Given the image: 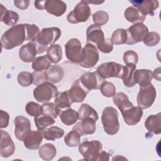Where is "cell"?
<instances>
[{"label":"cell","instance_id":"cell-1","mask_svg":"<svg viewBox=\"0 0 161 161\" xmlns=\"http://www.w3.org/2000/svg\"><path fill=\"white\" fill-rule=\"evenodd\" d=\"M24 41H26V23L13 26L6 30L1 38L2 48L7 50L21 45Z\"/></svg>","mask_w":161,"mask_h":161},{"label":"cell","instance_id":"cell-2","mask_svg":"<svg viewBox=\"0 0 161 161\" xmlns=\"http://www.w3.org/2000/svg\"><path fill=\"white\" fill-rule=\"evenodd\" d=\"M101 121L104 131L109 135H116L119 130L118 112L113 107H106L102 113Z\"/></svg>","mask_w":161,"mask_h":161},{"label":"cell","instance_id":"cell-3","mask_svg":"<svg viewBox=\"0 0 161 161\" xmlns=\"http://www.w3.org/2000/svg\"><path fill=\"white\" fill-rule=\"evenodd\" d=\"M58 93L57 87L53 84L46 81L38 85L34 89L33 97L38 102L45 103L55 97Z\"/></svg>","mask_w":161,"mask_h":161},{"label":"cell","instance_id":"cell-4","mask_svg":"<svg viewBox=\"0 0 161 161\" xmlns=\"http://www.w3.org/2000/svg\"><path fill=\"white\" fill-rule=\"evenodd\" d=\"M91 14V8L85 0L79 2L67 16L68 22L77 24L86 21Z\"/></svg>","mask_w":161,"mask_h":161},{"label":"cell","instance_id":"cell-5","mask_svg":"<svg viewBox=\"0 0 161 161\" xmlns=\"http://www.w3.org/2000/svg\"><path fill=\"white\" fill-rule=\"evenodd\" d=\"M65 53L67 58L72 62L80 64L84 59V51L80 40L73 38L65 45Z\"/></svg>","mask_w":161,"mask_h":161},{"label":"cell","instance_id":"cell-6","mask_svg":"<svg viewBox=\"0 0 161 161\" xmlns=\"http://www.w3.org/2000/svg\"><path fill=\"white\" fill-rule=\"evenodd\" d=\"M78 150L84 160L95 161L96 157L103 150V145L99 140L85 141L79 145Z\"/></svg>","mask_w":161,"mask_h":161},{"label":"cell","instance_id":"cell-7","mask_svg":"<svg viewBox=\"0 0 161 161\" xmlns=\"http://www.w3.org/2000/svg\"><path fill=\"white\" fill-rule=\"evenodd\" d=\"M124 66L114 62H108L101 64L97 68V72L103 79L110 77L121 79L123 74Z\"/></svg>","mask_w":161,"mask_h":161},{"label":"cell","instance_id":"cell-8","mask_svg":"<svg viewBox=\"0 0 161 161\" xmlns=\"http://www.w3.org/2000/svg\"><path fill=\"white\" fill-rule=\"evenodd\" d=\"M157 92L153 84H150L145 87H140V91L136 97L138 107L142 109L150 108L153 104Z\"/></svg>","mask_w":161,"mask_h":161},{"label":"cell","instance_id":"cell-9","mask_svg":"<svg viewBox=\"0 0 161 161\" xmlns=\"http://www.w3.org/2000/svg\"><path fill=\"white\" fill-rule=\"evenodd\" d=\"M127 41L126 44L133 45L142 42L148 33V27L143 23H135L126 30Z\"/></svg>","mask_w":161,"mask_h":161},{"label":"cell","instance_id":"cell-10","mask_svg":"<svg viewBox=\"0 0 161 161\" xmlns=\"http://www.w3.org/2000/svg\"><path fill=\"white\" fill-rule=\"evenodd\" d=\"M61 36V31L57 27L43 28L40 35L35 40L42 46L48 47V45H53Z\"/></svg>","mask_w":161,"mask_h":161},{"label":"cell","instance_id":"cell-11","mask_svg":"<svg viewBox=\"0 0 161 161\" xmlns=\"http://www.w3.org/2000/svg\"><path fill=\"white\" fill-rule=\"evenodd\" d=\"M84 59L79 65L83 68L89 69L93 67L98 62L99 58V52L93 44L87 43L83 48Z\"/></svg>","mask_w":161,"mask_h":161},{"label":"cell","instance_id":"cell-12","mask_svg":"<svg viewBox=\"0 0 161 161\" xmlns=\"http://www.w3.org/2000/svg\"><path fill=\"white\" fill-rule=\"evenodd\" d=\"M14 135L16 138L23 141L29 134L31 130V124L30 120L23 116H17L14 119Z\"/></svg>","mask_w":161,"mask_h":161},{"label":"cell","instance_id":"cell-13","mask_svg":"<svg viewBox=\"0 0 161 161\" xmlns=\"http://www.w3.org/2000/svg\"><path fill=\"white\" fill-rule=\"evenodd\" d=\"M67 92L72 103H81L86 97L89 91L84 87L80 82V79H78L74 82Z\"/></svg>","mask_w":161,"mask_h":161},{"label":"cell","instance_id":"cell-14","mask_svg":"<svg viewBox=\"0 0 161 161\" xmlns=\"http://www.w3.org/2000/svg\"><path fill=\"white\" fill-rule=\"evenodd\" d=\"M79 79L82 84L89 91L99 89L101 83L104 81L97 72H86L82 74Z\"/></svg>","mask_w":161,"mask_h":161},{"label":"cell","instance_id":"cell-15","mask_svg":"<svg viewBox=\"0 0 161 161\" xmlns=\"http://www.w3.org/2000/svg\"><path fill=\"white\" fill-rule=\"evenodd\" d=\"M0 131V155L2 157L8 158L14 153L15 145L8 133L3 130Z\"/></svg>","mask_w":161,"mask_h":161},{"label":"cell","instance_id":"cell-16","mask_svg":"<svg viewBox=\"0 0 161 161\" xmlns=\"http://www.w3.org/2000/svg\"><path fill=\"white\" fill-rule=\"evenodd\" d=\"M136 8L143 15L149 14L153 16L155 11L158 8V1L155 0H139V1H130Z\"/></svg>","mask_w":161,"mask_h":161},{"label":"cell","instance_id":"cell-17","mask_svg":"<svg viewBox=\"0 0 161 161\" xmlns=\"http://www.w3.org/2000/svg\"><path fill=\"white\" fill-rule=\"evenodd\" d=\"M125 123L130 126L136 125L143 116V109L138 106H132L121 112Z\"/></svg>","mask_w":161,"mask_h":161},{"label":"cell","instance_id":"cell-18","mask_svg":"<svg viewBox=\"0 0 161 161\" xmlns=\"http://www.w3.org/2000/svg\"><path fill=\"white\" fill-rule=\"evenodd\" d=\"M36 54H38L37 47L35 41L30 42L27 44L23 45L18 52L21 60L26 63L33 62L35 59Z\"/></svg>","mask_w":161,"mask_h":161},{"label":"cell","instance_id":"cell-19","mask_svg":"<svg viewBox=\"0 0 161 161\" xmlns=\"http://www.w3.org/2000/svg\"><path fill=\"white\" fill-rule=\"evenodd\" d=\"M45 9L55 16H61L66 11L67 4L62 1L48 0L45 1Z\"/></svg>","mask_w":161,"mask_h":161},{"label":"cell","instance_id":"cell-20","mask_svg":"<svg viewBox=\"0 0 161 161\" xmlns=\"http://www.w3.org/2000/svg\"><path fill=\"white\" fill-rule=\"evenodd\" d=\"M43 136L40 130L31 131L23 140L25 147L29 150H36L40 148Z\"/></svg>","mask_w":161,"mask_h":161},{"label":"cell","instance_id":"cell-21","mask_svg":"<svg viewBox=\"0 0 161 161\" xmlns=\"http://www.w3.org/2000/svg\"><path fill=\"white\" fill-rule=\"evenodd\" d=\"M96 121L92 118H86L75 124L73 128L82 136L84 135H91L94 133L96 126Z\"/></svg>","mask_w":161,"mask_h":161},{"label":"cell","instance_id":"cell-22","mask_svg":"<svg viewBox=\"0 0 161 161\" xmlns=\"http://www.w3.org/2000/svg\"><path fill=\"white\" fill-rule=\"evenodd\" d=\"M87 42H93L97 45L104 40V34L101 26L96 25H91L86 30Z\"/></svg>","mask_w":161,"mask_h":161},{"label":"cell","instance_id":"cell-23","mask_svg":"<svg viewBox=\"0 0 161 161\" xmlns=\"http://www.w3.org/2000/svg\"><path fill=\"white\" fill-rule=\"evenodd\" d=\"M46 80L52 84L61 81L64 75V69L58 65H53L45 71Z\"/></svg>","mask_w":161,"mask_h":161},{"label":"cell","instance_id":"cell-24","mask_svg":"<svg viewBox=\"0 0 161 161\" xmlns=\"http://www.w3.org/2000/svg\"><path fill=\"white\" fill-rule=\"evenodd\" d=\"M153 78L152 72L148 69H138L135 71L134 80L135 84H138L140 87L150 85Z\"/></svg>","mask_w":161,"mask_h":161},{"label":"cell","instance_id":"cell-25","mask_svg":"<svg viewBox=\"0 0 161 161\" xmlns=\"http://www.w3.org/2000/svg\"><path fill=\"white\" fill-rule=\"evenodd\" d=\"M145 127L150 133L160 134L161 133L160 113L149 116L145 121Z\"/></svg>","mask_w":161,"mask_h":161},{"label":"cell","instance_id":"cell-26","mask_svg":"<svg viewBox=\"0 0 161 161\" xmlns=\"http://www.w3.org/2000/svg\"><path fill=\"white\" fill-rule=\"evenodd\" d=\"M124 16L128 22L132 23H143L146 18L134 6L127 8L124 12Z\"/></svg>","mask_w":161,"mask_h":161},{"label":"cell","instance_id":"cell-27","mask_svg":"<svg viewBox=\"0 0 161 161\" xmlns=\"http://www.w3.org/2000/svg\"><path fill=\"white\" fill-rule=\"evenodd\" d=\"M0 5H1L0 21H3L4 23L7 25L8 26H14L19 19L18 14L14 11L8 10L1 4Z\"/></svg>","mask_w":161,"mask_h":161},{"label":"cell","instance_id":"cell-28","mask_svg":"<svg viewBox=\"0 0 161 161\" xmlns=\"http://www.w3.org/2000/svg\"><path fill=\"white\" fill-rule=\"evenodd\" d=\"M113 97L114 104L118 107L121 113L133 106V104L130 101L127 95L124 92H117Z\"/></svg>","mask_w":161,"mask_h":161},{"label":"cell","instance_id":"cell-29","mask_svg":"<svg viewBox=\"0 0 161 161\" xmlns=\"http://www.w3.org/2000/svg\"><path fill=\"white\" fill-rule=\"evenodd\" d=\"M136 70V65L130 64L124 66L122 80L125 86L131 87L135 85L134 80V74Z\"/></svg>","mask_w":161,"mask_h":161},{"label":"cell","instance_id":"cell-30","mask_svg":"<svg viewBox=\"0 0 161 161\" xmlns=\"http://www.w3.org/2000/svg\"><path fill=\"white\" fill-rule=\"evenodd\" d=\"M38 154L41 158L45 161L52 160L57 154L55 147L52 143H45L38 150Z\"/></svg>","mask_w":161,"mask_h":161},{"label":"cell","instance_id":"cell-31","mask_svg":"<svg viewBox=\"0 0 161 161\" xmlns=\"http://www.w3.org/2000/svg\"><path fill=\"white\" fill-rule=\"evenodd\" d=\"M79 119L82 120L86 118H92L94 121L98 119V114L96 110L87 104H82L78 110Z\"/></svg>","mask_w":161,"mask_h":161},{"label":"cell","instance_id":"cell-32","mask_svg":"<svg viewBox=\"0 0 161 161\" xmlns=\"http://www.w3.org/2000/svg\"><path fill=\"white\" fill-rule=\"evenodd\" d=\"M59 116L62 122L65 125L68 126L75 123L79 119L78 112L70 108H69L66 110L62 111Z\"/></svg>","mask_w":161,"mask_h":161},{"label":"cell","instance_id":"cell-33","mask_svg":"<svg viewBox=\"0 0 161 161\" xmlns=\"http://www.w3.org/2000/svg\"><path fill=\"white\" fill-rule=\"evenodd\" d=\"M47 56L52 63H58L62 58V47L58 44L50 45L47 50Z\"/></svg>","mask_w":161,"mask_h":161},{"label":"cell","instance_id":"cell-34","mask_svg":"<svg viewBox=\"0 0 161 161\" xmlns=\"http://www.w3.org/2000/svg\"><path fill=\"white\" fill-rule=\"evenodd\" d=\"M41 131L45 139L52 141L62 138L65 133L64 130L58 126H52Z\"/></svg>","mask_w":161,"mask_h":161},{"label":"cell","instance_id":"cell-35","mask_svg":"<svg viewBox=\"0 0 161 161\" xmlns=\"http://www.w3.org/2000/svg\"><path fill=\"white\" fill-rule=\"evenodd\" d=\"M51 62L46 55L40 56L32 62L31 67L35 71H43L48 69L51 66Z\"/></svg>","mask_w":161,"mask_h":161},{"label":"cell","instance_id":"cell-36","mask_svg":"<svg viewBox=\"0 0 161 161\" xmlns=\"http://www.w3.org/2000/svg\"><path fill=\"white\" fill-rule=\"evenodd\" d=\"M55 105L60 109L70 108L72 101L70 100L67 91L61 92H58L54 100Z\"/></svg>","mask_w":161,"mask_h":161},{"label":"cell","instance_id":"cell-37","mask_svg":"<svg viewBox=\"0 0 161 161\" xmlns=\"http://www.w3.org/2000/svg\"><path fill=\"white\" fill-rule=\"evenodd\" d=\"M42 115H45L53 119L57 118V116L60 115L61 113L60 109L53 103H45L42 105Z\"/></svg>","mask_w":161,"mask_h":161},{"label":"cell","instance_id":"cell-38","mask_svg":"<svg viewBox=\"0 0 161 161\" xmlns=\"http://www.w3.org/2000/svg\"><path fill=\"white\" fill-rule=\"evenodd\" d=\"M34 121L37 129L40 131H43L48 126L53 125L55 122L53 118L45 115L42 116V114L35 117Z\"/></svg>","mask_w":161,"mask_h":161},{"label":"cell","instance_id":"cell-39","mask_svg":"<svg viewBox=\"0 0 161 161\" xmlns=\"http://www.w3.org/2000/svg\"><path fill=\"white\" fill-rule=\"evenodd\" d=\"M80 136L79 132L72 129L64 136V142L69 147H75L80 144Z\"/></svg>","mask_w":161,"mask_h":161},{"label":"cell","instance_id":"cell-40","mask_svg":"<svg viewBox=\"0 0 161 161\" xmlns=\"http://www.w3.org/2000/svg\"><path fill=\"white\" fill-rule=\"evenodd\" d=\"M111 40L113 44L122 45L125 44L127 41L126 30L123 28H118L113 32Z\"/></svg>","mask_w":161,"mask_h":161},{"label":"cell","instance_id":"cell-41","mask_svg":"<svg viewBox=\"0 0 161 161\" xmlns=\"http://www.w3.org/2000/svg\"><path fill=\"white\" fill-rule=\"evenodd\" d=\"M99 89L101 94L107 97H113L116 94V87L114 85L108 81H103L99 87Z\"/></svg>","mask_w":161,"mask_h":161},{"label":"cell","instance_id":"cell-42","mask_svg":"<svg viewBox=\"0 0 161 161\" xmlns=\"http://www.w3.org/2000/svg\"><path fill=\"white\" fill-rule=\"evenodd\" d=\"M17 80L22 87H28L33 82V75L32 73L23 71L18 74Z\"/></svg>","mask_w":161,"mask_h":161},{"label":"cell","instance_id":"cell-43","mask_svg":"<svg viewBox=\"0 0 161 161\" xmlns=\"http://www.w3.org/2000/svg\"><path fill=\"white\" fill-rule=\"evenodd\" d=\"M26 41L33 42L36 40L38 35L40 33L39 28L35 24L26 23Z\"/></svg>","mask_w":161,"mask_h":161},{"label":"cell","instance_id":"cell-44","mask_svg":"<svg viewBox=\"0 0 161 161\" xmlns=\"http://www.w3.org/2000/svg\"><path fill=\"white\" fill-rule=\"evenodd\" d=\"M25 110L26 113L31 116L36 117L42 114V106L33 101L28 102L26 104L25 106Z\"/></svg>","mask_w":161,"mask_h":161},{"label":"cell","instance_id":"cell-45","mask_svg":"<svg viewBox=\"0 0 161 161\" xmlns=\"http://www.w3.org/2000/svg\"><path fill=\"white\" fill-rule=\"evenodd\" d=\"M92 19L94 25L101 26L107 23L109 20V15L104 11H98L93 14Z\"/></svg>","mask_w":161,"mask_h":161},{"label":"cell","instance_id":"cell-46","mask_svg":"<svg viewBox=\"0 0 161 161\" xmlns=\"http://www.w3.org/2000/svg\"><path fill=\"white\" fill-rule=\"evenodd\" d=\"M160 35L155 31L148 32L145 36L143 42L148 47H154L160 42Z\"/></svg>","mask_w":161,"mask_h":161},{"label":"cell","instance_id":"cell-47","mask_svg":"<svg viewBox=\"0 0 161 161\" xmlns=\"http://www.w3.org/2000/svg\"><path fill=\"white\" fill-rule=\"evenodd\" d=\"M123 59L126 65L130 64L136 65L138 61V56L135 51L128 50L124 53Z\"/></svg>","mask_w":161,"mask_h":161},{"label":"cell","instance_id":"cell-48","mask_svg":"<svg viewBox=\"0 0 161 161\" xmlns=\"http://www.w3.org/2000/svg\"><path fill=\"white\" fill-rule=\"evenodd\" d=\"M97 46L98 49L104 53H109L111 52L113 49V43L109 38L104 39L103 42L97 45Z\"/></svg>","mask_w":161,"mask_h":161},{"label":"cell","instance_id":"cell-49","mask_svg":"<svg viewBox=\"0 0 161 161\" xmlns=\"http://www.w3.org/2000/svg\"><path fill=\"white\" fill-rule=\"evenodd\" d=\"M33 75V84L38 86L46 82L45 72L43 71H34L32 72Z\"/></svg>","mask_w":161,"mask_h":161},{"label":"cell","instance_id":"cell-50","mask_svg":"<svg viewBox=\"0 0 161 161\" xmlns=\"http://www.w3.org/2000/svg\"><path fill=\"white\" fill-rule=\"evenodd\" d=\"M0 113V127L1 128H5L8 126L9 115L7 112L4 111L3 110H1Z\"/></svg>","mask_w":161,"mask_h":161},{"label":"cell","instance_id":"cell-51","mask_svg":"<svg viewBox=\"0 0 161 161\" xmlns=\"http://www.w3.org/2000/svg\"><path fill=\"white\" fill-rule=\"evenodd\" d=\"M30 4V1L28 0H14V4L18 9L24 10L28 8Z\"/></svg>","mask_w":161,"mask_h":161},{"label":"cell","instance_id":"cell-52","mask_svg":"<svg viewBox=\"0 0 161 161\" xmlns=\"http://www.w3.org/2000/svg\"><path fill=\"white\" fill-rule=\"evenodd\" d=\"M109 154L104 152V151H101L98 155L96 157V159H95V161H97V160H104V161H108L109 160Z\"/></svg>","mask_w":161,"mask_h":161},{"label":"cell","instance_id":"cell-53","mask_svg":"<svg viewBox=\"0 0 161 161\" xmlns=\"http://www.w3.org/2000/svg\"><path fill=\"white\" fill-rule=\"evenodd\" d=\"M45 1H35L34 4H35V7L36 9L43 10V9H45Z\"/></svg>","mask_w":161,"mask_h":161},{"label":"cell","instance_id":"cell-54","mask_svg":"<svg viewBox=\"0 0 161 161\" xmlns=\"http://www.w3.org/2000/svg\"><path fill=\"white\" fill-rule=\"evenodd\" d=\"M157 70H158V69H155L153 72H152V74H153V77H154L155 79H157L158 80L160 81V70L158 71V73H157Z\"/></svg>","mask_w":161,"mask_h":161},{"label":"cell","instance_id":"cell-55","mask_svg":"<svg viewBox=\"0 0 161 161\" xmlns=\"http://www.w3.org/2000/svg\"><path fill=\"white\" fill-rule=\"evenodd\" d=\"M86 2L87 3V4H96V5H98V4H102L103 3L104 1H88V0H85Z\"/></svg>","mask_w":161,"mask_h":161}]
</instances>
